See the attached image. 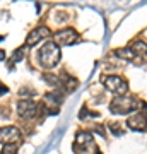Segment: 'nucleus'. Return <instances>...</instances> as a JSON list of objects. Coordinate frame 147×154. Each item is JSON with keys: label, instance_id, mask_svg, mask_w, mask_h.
I'll use <instances>...</instances> for the list:
<instances>
[{"label": "nucleus", "instance_id": "1", "mask_svg": "<svg viewBox=\"0 0 147 154\" xmlns=\"http://www.w3.org/2000/svg\"><path fill=\"white\" fill-rule=\"evenodd\" d=\"M60 58H62L60 46L57 43H53V41L44 43L38 53V60L43 69H55V67L58 65Z\"/></svg>", "mask_w": 147, "mask_h": 154}, {"label": "nucleus", "instance_id": "2", "mask_svg": "<svg viewBox=\"0 0 147 154\" xmlns=\"http://www.w3.org/2000/svg\"><path fill=\"white\" fill-rule=\"evenodd\" d=\"M139 108V99L135 96H116L113 98V101L109 103V110L111 113H116V115H127V113H132Z\"/></svg>", "mask_w": 147, "mask_h": 154}, {"label": "nucleus", "instance_id": "3", "mask_svg": "<svg viewBox=\"0 0 147 154\" xmlns=\"http://www.w3.org/2000/svg\"><path fill=\"white\" fill-rule=\"evenodd\" d=\"M17 115L24 118V120H31V118H36L39 115V110H41V105L36 103L34 99H27L22 98L17 101Z\"/></svg>", "mask_w": 147, "mask_h": 154}, {"label": "nucleus", "instance_id": "4", "mask_svg": "<svg viewBox=\"0 0 147 154\" xmlns=\"http://www.w3.org/2000/svg\"><path fill=\"white\" fill-rule=\"evenodd\" d=\"M89 147H94L93 134L89 130H79L75 134V140L72 144V151L75 154H86Z\"/></svg>", "mask_w": 147, "mask_h": 154}, {"label": "nucleus", "instance_id": "5", "mask_svg": "<svg viewBox=\"0 0 147 154\" xmlns=\"http://www.w3.org/2000/svg\"><path fill=\"white\" fill-rule=\"evenodd\" d=\"M103 84L108 91H111L113 94H118V96H123V94L128 91L127 81L120 75H106L103 79Z\"/></svg>", "mask_w": 147, "mask_h": 154}, {"label": "nucleus", "instance_id": "6", "mask_svg": "<svg viewBox=\"0 0 147 154\" xmlns=\"http://www.w3.org/2000/svg\"><path fill=\"white\" fill-rule=\"evenodd\" d=\"M21 139V130L17 127H12V125H7V127H2L0 128V142L4 144H17Z\"/></svg>", "mask_w": 147, "mask_h": 154}, {"label": "nucleus", "instance_id": "7", "mask_svg": "<svg viewBox=\"0 0 147 154\" xmlns=\"http://www.w3.org/2000/svg\"><path fill=\"white\" fill-rule=\"evenodd\" d=\"M50 36H51V31H50L48 28H44V26H39V28L33 29L31 33L27 34L26 46H27V48H31V46H34V45H38L39 41H43V39L50 38Z\"/></svg>", "mask_w": 147, "mask_h": 154}, {"label": "nucleus", "instance_id": "8", "mask_svg": "<svg viewBox=\"0 0 147 154\" xmlns=\"http://www.w3.org/2000/svg\"><path fill=\"white\" fill-rule=\"evenodd\" d=\"M55 38H57V43H58V46H60V45H63V46H70V45H74L77 39H79V34H77L75 29L67 28V29H62V31H58V33L55 34Z\"/></svg>", "mask_w": 147, "mask_h": 154}, {"label": "nucleus", "instance_id": "9", "mask_svg": "<svg viewBox=\"0 0 147 154\" xmlns=\"http://www.w3.org/2000/svg\"><path fill=\"white\" fill-rule=\"evenodd\" d=\"M127 125H128V128H132V130L144 132V130H145V113L142 111V115L137 113V115L130 116V118L127 120Z\"/></svg>", "mask_w": 147, "mask_h": 154}, {"label": "nucleus", "instance_id": "10", "mask_svg": "<svg viewBox=\"0 0 147 154\" xmlns=\"http://www.w3.org/2000/svg\"><path fill=\"white\" fill-rule=\"evenodd\" d=\"M63 96H65L63 89H55V91H50V93H46L44 99H46L48 103H53L55 108H57V106L60 105L62 101H63Z\"/></svg>", "mask_w": 147, "mask_h": 154}, {"label": "nucleus", "instance_id": "11", "mask_svg": "<svg viewBox=\"0 0 147 154\" xmlns=\"http://www.w3.org/2000/svg\"><path fill=\"white\" fill-rule=\"evenodd\" d=\"M115 55L116 57H120V58H125V60H133V51L130 50V46L128 48H118V50H115Z\"/></svg>", "mask_w": 147, "mask_h": 154}, {"label": "nucleus", "instance_id": "12", "mask_svg": "<svg viewBox=\"0 0 147 154\" xmlns=\"http://www.w3.org/2000/svg\"><path fill=\"white\" fill-rule=\"evenodd\" d=\"M26 51H27L26 45H24V46H21V48H17L16 51H14V55H12V62H11V69H12V65H14L16 62H19V60H22V58H24Z\"/></svg>", "mask_w": 147, "mask_h": 154}, {"label": "nucleus", "instance_id": "13", "mask_svg": "<svg viewBox=\"0 0 147 154\" xmlns=\"http://www.w3.org/2000/svg\"><path fill=\"white\" fill-rule=\"evenodd\" d=\"M109 130H111V134L116 135V137L123 135V132H125L123 127H121V123H116V122H115V123H109Z\"/></svg>", "mask_w": 147, "mask_h": 154}, {"label": "nucleus", "instance_id": "14", "mask_svg": "<svg viewBox=\"0 0 147 154\" xmlns=\"http://www.w3.org/2000/svg\"><path fill=\"white\" fill-rule=\"evenodd\" d=\"M96 116H99L98 111H93V113H91L87 108H82L81 113H79V118H81V120H84V118H96Z\"/></svg>", "mask_w": 147, "mask_h": 154}, {"label": "nucleus", "instance_id": "15", "mask_svg": "<svg viewBox=\"0 0 147 154\" xmlns=\"http://www.w3.org/2000/svg\"><path fill=\"white\" fill-rule=\"evenodd\" d=\"M0 154H17V144H5Z\"/></svg>", "mask_w": 147, "mask_h": 154}, {"label": "nucleus", "instance_id": "16", "mask_svg": "<svg viewBox=\"0 0 147 154\" xmlns=\"http://www.w3.org/2000/svg\"><path fill=\"white\" fill-rule=\"evenodd\" d=\"M94 132H96V134H101V137H106V134H104V128H103V127H96V128H94Z\"/></svg>", "mask_w": 147, "mask_h": 154}, {"label": "nucleus", "instance_id": "17", "mask_svg": "<svg viewBox=\"0 0 147 154\" xmlns=\"http://www.w3.org/2000/svg\"><path fill=\"white\" fill-rule=\"evenodd\" d=\"M5 93H9V88L0 82V96H2V94H5Z\"/></svg>", "mask_w": 147, "mask_h": 154}, {"label": "nucleus", "instance_id": "18", "mask_svg": "<svg viewBox=\"0 0 147 154\" xmlns=\"http://www.w3.org/2000/svg\"><path fill=\"white\" fill-rule=\"evenodd\" d=\"M2 60H5V51L4 50H0V62Z\"/></svg>", "mask_w": 147, "mask_h": 154}]
</instances>
